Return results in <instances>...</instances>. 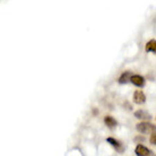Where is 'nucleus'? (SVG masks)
Segmentation results:
<instances>
[{
    "label": "nucleus",
    "instance_id": "39448f33",
    "mask_svg": "<svg viewBox=\"0 0 156 156\" xmlns=\"http://www.w3.org/2000/svg\"><path fill=\"white\" fill-rule=\"evenodd\" d=\"M135 117L137 119H140V120H149L152 119V115L147 112V111H144V110H138L135 112Z\"/></svg>",
    "mask_w": 156,
    "mask_h": 156
},
{
    "label": "nucleus",
    "instance_id": "7ed1b4c3",
    "mask_svg": "<svg viewBox=\"0 0 156 156\" xmlns=\"http://www.w3.org/2000/svg\"><path fill=\"white\" fill-rule=\"evenodd\" d=\"M130 82L137 87H144L145 86V78L139 76V75H133L130 77Z\"/></svg>",
    "mask_w": 156,
    "mask_h": 156
},
{
    "label": "nucleus",
    "instance_id": "0eeeda50",
    "mask_svg": "<svg viewBox=\"0 0 156 156\" xmlns=\"http://www.w3.org/2000/svg\"><path fill=\"white\" fill-rule=\"evenodd\" d=\"M104 123H105V126H108V127L111 129L115 128L118 126L117 120H115L113 117H111V115H106V117L104 118Z\"/></svg>",
    "mask_w": 156,
    "mask_h": 156
},
{
    "label": "nucleus",
    "instance_id": "20e7f679",
    "mask_svg": "<svg viewBox=\"0 0 156 156\" xmlns=\"http://www.w3.org/2000/svg\"><path fill=\"white\" fill-rule=\"evenodd\" d=\"M145 101H146V96L143 90H136L133 93V102L136 104H143L145 103Z\"/></svg>",
    "mask_w": 156,
    "mask_h": 156
},
{
    "label": "nucleus",
    "instance_id": "9d476101",
    "mask_svg": "<svg viewBox=\"0 0 156 156\" xmlns=\"http://www.w3.org/2000/svg\"><path fill=\"white\" fill-rule=\"evenodd\" d=\"M151 144L156 145V133H155V131L152 133V136H151Z\"/></svg>",
    "mask_w": 156,
    "mask_h": 156
},
{
    "label": "nucleus",
    "instance_id": "1a4fd4ad",
    "mask_svg": "<svg viewBox=\"0 0 156 156\" xmlns=\"http://www.w3.org/2000/svg\"><path fill=\"white\" fill-rule=\"evenodd\" d=\"M133 76V74L130 73V71H126L123 74L121 75L120 78H119V84H127V83L130 82V77Z\"/></svg>",
    "mask_w": 156,
    "mask_h": 156
},
{
    "label": "nucleus",
    "instance_id": "423d86ee",
    "mask_svg": "<svg viewBox=\"0 0 156 156\" xmlns=\"http://www.w3.org/2000/svg\"><path fill=\"white\" fill-rule=\"evenodd\" d=\"M106 141L109 143L111 146H113L114 148L117 149L118 152H123V147H122V145H121V143L120 141H118V140H115L114 138H112V137H109L108 139H106Z\"/></svg>",
    "mask_w": 156,
    "mask_h": 156
},
{
    "label": "nucleus",
    "instance_id": "6e6552de",
    "mask_svg": "<svg viewBox=\"0 0 156 156\" xmlns=\"http://www.w3.org/2000/svg\"><path fill=\"white\" fill-rule=\"evenodd\" d=\"M145 50H146V52H152V53H155L156 52V41H155V39H153V40H151V41L147 42L146 47H145Z\"/></svg>",
    "mask_w": 156,
    "mask_h": 156
},
{
    "label": "nucleus",
    "instance_id": "f257e3e1",
    "mask_svg": "<svg viewBox=\"0 0 156 156\" xmlns=\"http://www.w3.org/2000/svg\"><path fill=\"white\" fill-rule=\"evenodd\" d=\"M136 129L140 133H152L155 131V125H152L149 122H145L143 120V122H139L136 125Z\"/></svg>",
    "mask_w": 156,
    "mask_h": 156
},
{
    "label": "nucleus",
    "instance_id": "f03ea898",
    "mask_svg": "<svg viewBox=\"0 0 156 156\" xmlns=\"http://www.w3.org/2000/svg\"><path fill=\"white\" fill-rule=\"evenodd\" d=\"M135 153H136V155H138V156H148V155H152L153 154L147 147H145L144 145H141V144L137 145Z\"/></svg>",
    "mask_w": 156,
    "mask_h": 156
}]
</instances>
